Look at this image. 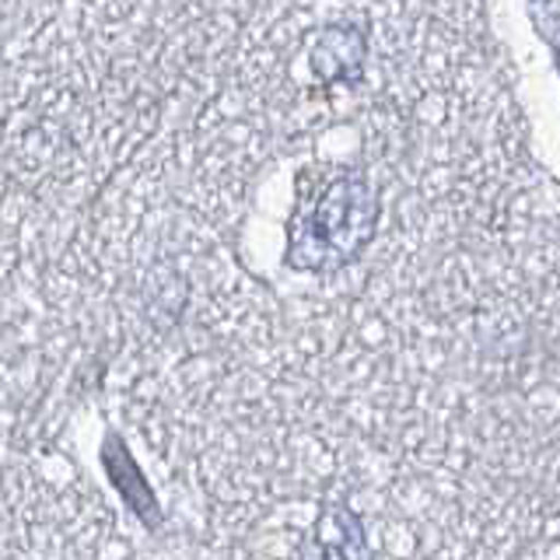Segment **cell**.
I'll use <instances>...</instances> for the list:
<instances>
[{"mask_svg": "<svg viewBox=\"0 0 560 560\" xmlns=\"http://www.w3.org/2000/svg\"><path fill=\"white\" fill-rule=\"evenodd\" d=\"M378 224V197L364 175H340L288 228L284 262L298 273H332L361 259Z\"/></svg>", "mask_w": 560, "mask_h": 560, "instance_id": "1", "label": "cell"}, {"mask_svg": "<svg viewBox=\"0 0 560 560\" xmlns=\"http://www.w3.org/2000/svg\"><path fill=\"white\" fill-rule=\"evenodd\" d=\"M98 466L105 472V480H109V487L116 490V498L122 501V508H127V512L144 525L148 533H162L165 529V508H162V501H158L144 466L137 463L130 442L116 428H109L102 434Z\"/></svg>", "mask_w": 560, "mask_h": 560, "instance_id": "2", "label": "cell"}, {"mask_svg": "<svg viewBox=\"0 0 560 560\" xmlns=\"http://www.w3.org/2000/svg\"><path fill=\"white\" fill-rule=\"evenodd\" d=\"M298 560H372L368 525L347 498L319 501V512L298 547Z\"/></svg>", "mask_w": 560, "mask_h": 560, "instance_id": "3", "label": "cell"}]
</instances>
